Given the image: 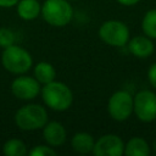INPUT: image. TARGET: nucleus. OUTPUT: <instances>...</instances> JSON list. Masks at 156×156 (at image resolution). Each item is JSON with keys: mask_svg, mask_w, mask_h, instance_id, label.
Returning a JSON list of instances; mask_svg holds the SVG:
<instances>
[{"mask_svg": "<svg viewBox=\"0 0 156 156\" xmlns=\"http://www.w3.org/2000/svg\"><path fill=\"white\" fill-rule=\"evenodd\" d=\"M133 112L143 122L156 118V94L151 90H141L133 98Z\"/></svg>", "mask_w": 156, "mask_h": 156, "instance_id": "6", "label": "nucleus"}, {"mask_svg": "<svg viewBox=\"0 0 156 156\" xmlns=\"http://www.w3.org/2000/svg\"><path fill=\"white\" fill-rule=\"evenodd\" d=\"M11 90L12 94L22 100H30L37 98V95L40 91V87H39V82L37 80V78H32V77H18L16 78L12 84H11Z\"/></svg>", "mask_w": 156, "mask_h": 156, "instance_id": "9", "label": "nucleus"}, {"mask_svg": "<svg viewBox=\"0 0 156 156\" xmlns=\"http://www.w3.org/2000/svg\"><path fill=\"white\" fill-rule=\"evenodd\" d=\"M15 122L17 127L23 130L39 129L48 123V113L40 105H26L16 112Z\"/></svg>", "mask_w": 156, "mask_h": 156, "instance_id": "2", "label": "nucleus"}, {"mask_svg": "<svg viewBox=\"0 0 156 156\" xmlns=\"http://www.w3.org/2000/svg\"><path fill=\"white\" fill-rule=\"evenodd\" d=\"M4 154L6 156H24L27 154V147L24 143L20 139H10L4 145Z\"/></svg>", "mask_w": 156, "mask_h": 156, "instance_id": "17", "label": "nucleus"}, {"mask_svg": "<svg viewBox=\"0 0 156 156\" xmlns=\"http://www.w3.org/2000/svg\"><path fill=\"white\" fill-rule=\"evenodd\" d=\"M141 28L146 37L156 39V9L149 10L145 13L141 21Z\"/></svg>", "mask_w": 156, "mask_h": 156, "instance_id": "16", "label": "nucleus"}, {"mask_svg": "<svg viewBox=\"0 0 156 156\" xmlns=\"http://www.w3.org/2000/svg\"><path fill=\"white\" fill-rule=\"evenodd\" d=\"M41 12V6L38 0H20L17 2V13L26 21L34 20Z\"/></svg>", "mask_w": 156, "mask_h": 156, "instance_id": "12", "label": "nucleus"}, {"mask_svg": "<svg viewBox=\"0 0 156 156\" xmlns=\"http://www.w3.org/2000/svg\"><path fill=\"white\" fill-rule=\"evenodd\" d=\"M29 155H32V156H55L56 151L54 149H51L50 146L39 145V146L33 147L29 151Z\"/></svg>", "mask_w": 156, "mask_h": 156, "instance_id": "19", "label": "nucleus"}, {"mask_svg": "<svg viewBox=\"0 0 156 156\" xmlns=\"http://www.w3.org/2000/svg\"><path fill=\"white\" fill-rule=\"evenodd\" d=\"M1 61L5 69L15 74H21L27 72L33 63V60L29 52L22 49L21 46H17L13 44L5 48L1 56Z\"/></svg>", "mask_w": 156, "mask_h": 156, "instance_id": "4", "label": "nucleus"}, {"mask_svg": "<svg viewBox=\"0 0 156 156\" xmlns=\"http://www.w3.org/2000/svg\"><path fill=\"white\" fill-rule=\"evenodd\" d=\"M20 0H0V6L1 7H10V6H13L18 2Z\"/></svg>", "mask_w": 156, "mask_h": 156, "instance_id": "21", "label": "nucleus"}, {"mask_svg": "<svg viewBox=\"0 0 156 156\" xmlns=\"http://www.w3.org/2000/svg\"><path fill=\"white\" fill-rule=\"evenodd\" d=\"M101 40L111 46H124L129 41V29L119 21H107L99 29Z\"/></svg>", "mask_w": 156, "mask_h": 156, "instance_id": "5", "label": "nucleus"}, {"mask_svg": "<svg viewBox=\"0 0 156 156\" xmlns=\"http://www.w3.org/2000/svg\"><path fill=\"white\" fill-rule=\"evenodd\" d=\"M44 139L50 146L62 145L66 140V130L63 126L58 122H49L44 126L43 130Z\"/></svg>", "mask_w": 156, "mask_h": 156, "instance_id": "10", "label": "nucleus"}, {"mask_svg": "<svg viewBox=\"0 0 156 156\" xmlns=\"http://www.w3.org/2000/svg\"><path fill=\"white\" fill-rule=\"evenodd\" d=\"M117 1L124 6H132V5H135L136 2H139L140 0H117Z\"/></svg>", "mask_w": 156, "mask_h": 156, "instance_id": "22", "label": "nucleus"}, {"mask_svg": "<svg viewBox=\"0 0 156 156\" xmlns=\"http://www.w3.org/2000/svg\"><path fill=\"white\" fill-rule=\"evenodd\" d=\"M124 154L128 156H147L150 154V146L145 139L135 136L124 145Z\"/></svg>", "mask_w": 156, "mask_h": 156, "instance_id": "13", "label": "nucleus"}, {"mask_svg": "<svg viewBox=\"0 0 156 156\" xmlns=\"http://www.w3.org/2000/svg\"><path fill=\"white\" fill-rule=\"evenodd\" d=\"M15 41V34L7 28H0V46L7 48Z\"/></svg>", "mask_w": 156, "mask_h": 156, "instance_id": "18", "label": "nucleus"}, {"mask_svg": "<svg viewBox=\"0 0 156 156\" xmlns=\"http://www.w3.org/2000/svg\"><path fill=\"white\" fill-rule=\"evenodd\" d=\"M128 48L134 56L140 58H145L154 52V43L149 37H141V35L134 37L133 39L129 40Z\"/></svg>", "mask_w": 156, "mask_h": 156, "instance_id": "11", "label": "nucleus"}, {"mask_svg": "<svg viewBox=\"0 0 156 156\" xmlns=\"http://www.w3.org/2000/svg\"><path fill=\"white\" fill-rule=\"evenodd\" d=\"M107 110L116 121H126L133 112V98L126 90H118L111 95Z\"/></svg>", "mask_w": 156, "mask_h": 156, "instance_id": "7", "label": "nucleus"}, {"mask_svg": "<svg viewBox=\"0 0 156 156\" xmlns=\"http://www.w3.org/2000/svg\"><path fill=\"white\" fill-rule=\"evenodd\" d=\"M93 154L95 156H121L124 154V143L116 134H106L94 144Z\"/></svg>", "mask_w": 156, "mask_h": 156, "instance_id": "8", "label": "nucleus"}, {"mask_svg": "<svg viewBox=\"0 0 156 156\" xmlns=\"http://www.w3.org/2000/svg\"><path fill=\"white\" fill-rule=\"evenodd\" d=\"M34 76H35L37 80L39 83L46 84V83H50V82H52L55 79L56 72H55V68L50 63L40 62L34 68Z\"/></svg>", "mask_w": 156, "mask_h": 156, "instance_id": "15", "label": "nucleus"}, {"mask_svg": "<svg viewBox=\"0 0 156 156\" xmlns=\"http://www.w3.org/2000/svg\"><path fill=\"white\" fill-rule=\"evenodd\" d=\"M72 147L76 152H79V154H88L90 151H93V147H94V139L90 134L88 133H77L74 134V136L72 138Z\"/></svg>", "mask_w": 156, "mask_h": 156, "instance_id": "14", "label": "nucleus"}, {"mask_svg": "<svg viewBox=\"0 0 156 156\" xmlns=\"http://www.w3.org/2000/svg\"><path fill=\"white\" fill-rule=\"evenodd\" d=\"M147 78H149L150 84L154 88H156V63H154V65L150 66V68L147 71Z\"/></svg>", "mask_w": 156, "mask_h": 156, "instance_id": "20", "label": "nucleus"}, {"mask_svg": "<svg viewBox=\"0 0 156 156\" xmlns=\"http://www.w3.org/2000/svg\"><path fill=\"white\" fill-rule=\"evenodd\" d=\"M41 15L49 24L62 27L72 20L73 10L67 0H45L41 6Z\"/></svg>", "mask_w": 156, "mask_h": 156, "instance_id": "3", "label": "nucleus"}, {"mask_svg": "<svg viewBox=\"0 0 156 156\" xmlns=\"http://www.w3.org/2000/svg\"><path fill=\"white\" fill-rule=\"evenodd\" d=\"M41 96L44 102L55 111L67 110L73 100L71 89L61 82H50L46 83L41 89Z\"/></svg>", "mask_w": 156, "mask_h": 156, "instance_id": "1", "label": "nucleus"}]
</instances>
